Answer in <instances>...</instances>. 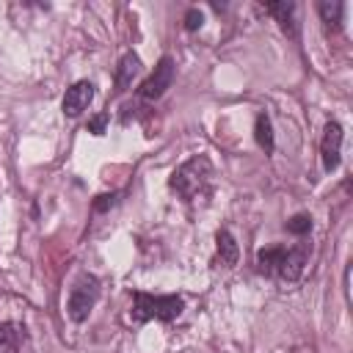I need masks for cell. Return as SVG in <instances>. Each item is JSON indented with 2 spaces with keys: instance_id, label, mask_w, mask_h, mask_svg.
Masks as SVG:
<instances>
[{
  "instance_id": "1",
  "label": "cell",
  "mask_w": 353,
  "mask_h": 353,
  "mask_svg": "<svg viewBox=\"0 0 353 353\" xmlns=\"http://www.w3.org/2000/svg\"><path fill=\"white\" fill-rule=\"evenodd\" d=\"M309 262V245H270L256 254V270L262 276H276L281 281H298Z\"/></svg>"
},
{
  "instance_id": "2",
  "label": "cell",
  "mask_w": 353,
  "mask_h": 353,
  "mask_svg": "<svg viewBox=\"0 0 353 353\" xmlns=\"http://www.w3.org/2000/svg\"><path fill=\"white\" fill-rule=\"evenodd\" d=\"M210 182H212V163L204 154H193L179 168H174L168 188L182 201H196L199 196H204L210 190Z\"/></svg>"
},
{
  "instance_id": "3",
  "label": "cell",
  "mask_w": 353,
  "mask_h": 353,
  "mask_svg": "<svg viewBox=\"0 0 353 353\" xmlns=\"http://www.w3.org/2000/svg\"><path fill=\"white\" fill-rule=\"evenodd\" d=\"M182 309H185V301L179 295H152V292L135 290L130 317H132V323H149V320L171 323L182 314Z\"/></svg>"
},
{
  "instance_id": "4",
  "label": "cell",
  "mask_w": 353,
  "mask_h": 353,
  "mask_svg": "<svg viewBox=\"0 0 353 353\" xmlns=\"http://www.w3.org/2000/svg\"><path fill=\"white\" fill-rule=\"evenodd\" d=\"M99 301V279L94 273H80L77 281L72 284L69 290V298H66V314L74 320V323H83L88 320L91 309L97 306Z\"/></svg>"
},
{
  "instance_id": "5",
  "label": "cell",
  "mask_w": 353,
  "mask_h": 353,
  "mask_svg": "<svg viewBox=\"0 0 353 353\" xmlns=\"http://www.w3.org/2000/svg\"><path fill=\"white\" fill-rule=\"evenodd\" d=\"M174 72H176V66H174V58L171 55H163L160 61H157V66H154V72L141 83V88H138V97L141 99H146V102H154V99H160L168 88H171V83H174Z\"/></svg>"
},
{
  "instance_id": "6",
  "label": "cell",
  "mask_w": 353,
  "mask_h": 353,
  "mask_svg": "<svg viewBox=\"0 0 353 353\" xmlns=\"http://www.w3.org/2000/svg\"><path fill=\"white\" fill-rule=\"evenodd\" d=\"M342 124L339 121H328L325 130H323V138H320V160H323V168L325 171H336L339 168V160H342Z\"/></svg>"
},
{
  "instance_id": "7",
  "label": "cell",
  "mask_w": 353,
  "mask_h": 353,
  "mask_svg": "<svg viewBox=\"0 0 353 353\" xmlns=\"http://www.w3.org/2000/svg\"><path fill=\"white\" fill-rule=\"evenodd\" d=\"M91 99H94V83H91V80H77V83H72V85L66 88V94H63V102H61L63 116H69V119L80 116V113L91 105Z\"/></svg>"
},
{
  "instance_id": "8",
  "label": "cell",
  "mask_w": 353,
  "mask_h": 353,
  "mask_svg": "<svg viewBox=\"0 0 353 353\" xmlns=\"http://www.w3.org/2000/svg\"><path fill=\"white\" fill-rule=\"evenodd\" d=\"M265 11L279 22V28L290 36V39H298V6L295 3H265Z\"/></svg>"
},
{
  "instance_id": "9",
  "label": "cell",
  "mask_w": 353,
  "mask_h": 353,
  "mask_svg": "<svg viewBox=\"0 0 353 353\" xmlns=\"http://www.w3.org/2000/svg\"><path fill=\"white\" fill-rule=\"evenodd\" d=\"M25 342H28L25 325H19L14 320H3L0 323V353H22Z\"/></svg>"
},
{
  "instance_id": "10",
  "label": "cell",
  "mask_w": 353,
  "mask_h": 353,
  "mask_svg": "<svg viewBox=\"0 0 353 353\" xmlns=\"http://www.w3.org/2000/svg\"><path fill=\"white\" fill-rule=\"evenodd\" d=\"M138 72H141V58L135 52H124L121 61H119V66H116V94L127 91L132 85V80H135Z\"/></svg>"
},
{
  "instance_id": "11",
  "label": "cell",
  "mask_w": 353,
  "mask_h": 353,
  "mask_svg": "<svg viewBox=\"0 0 353 353\" xmlns=\"http://www.w3.org/2000/svg\"><path fill=\"white\" fill-rule=\"evenodd\" d=\"M215 248H218V262L223 268H234L237 265V256H240V248H237V240L232 237L229 229H221L215 234Z\"/></svg>"
},
{
  "instance_id": "12",
  "label": "cell",
  "mask_w": 353,
  "mask_h": 353,
  "mask_svg": "<svg viewBox=\"0 0 353 353\" xmlns=\"http://www.w3.org/2000/svg\"><path fill=\"white\" fill-rule=\"evenodd\" d=\"M317 14L325 25V30H342V19H345V3L336 0H325L317 6Z\"/></svg>"
},
{
  "instance_id": "13",
  "label": "cell",
  "mask_w": 353,
  "mask_h": 353,
  "mask_svg": "<svg viewBox=\"0 0 353 353\" xmlns=\"http://www.w3.org/2000/svg\"><path fill=\"white\" fill-rule=\"evenodd\" d=\"M254 138H256V143H259L268 154L273 152V127H270L268 113H259V116H256V121H254Z\"/></svg>"
},
{
  "instance_id": "14",
  "label": "cell",
  "mask_w": 353,
  "mask_h": 353,
  "mask_svg": "<svg viewBox=\"0 0 353 353\" xmlns=\"http://www.w3.org/2000/svg\"><path fill=\"white\" fill-rule=\"evenodd\" d=\"M284 226H287V232H290V234L303 237V234H309V232H312V215L298 212V215H292V218H290Z\"/></svg>"
},
{
  "instance_id": "15",
  "label": "cell",
  "mask_w": 353,
  "mask_h": 353,
  "mask_svg": "<svg viewBox=\"0 0 353 353\" xmlns=\"http://www.w3.org/2000/svg\"><path fill=\"white\" fill-rule=\"evenodd\" d=\"M108 113H97L94 119H88V132H94V135H105V127H108Z\"/></svg>"
},
{
  "instance_id": "16",
  "label": "cell",
  "mask_w": 353,
  "mask_h": 353,
  "mask_svg": "<svg viewBox=\"0 0 353 353\" xmlns=\"http://www.w3.org/2000/svg\"><path fill=\"white\" fill-rule=\"evenodd\" d=\"M201 22H204L201 11L199 8H188V14H185V30H199Z\"/></svg>"
},
{
  "instance_id": "17",
  "label": "cell",
  "mask_w": 353,
  "mask_h": 353,
  "mask_svg": "<svg viewBox=\"0 0 353 353\" xmlns=\"http://www.w3.org/2000/svg\"><path fill=\"white\" fill-rule=\"evenodd\" d=\"M113 204H116V193H105V196H97L94 210L102 212V210H108V207H113Z\"/></svg>"
}]
</instances>
